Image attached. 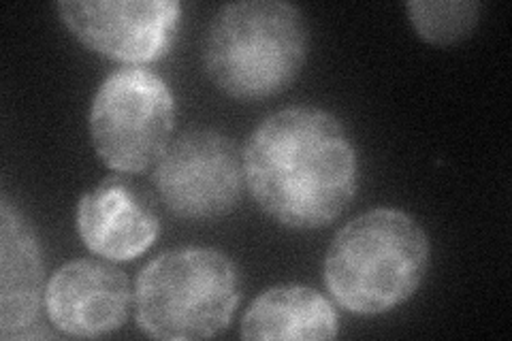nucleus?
<instances>
[{
    "mask_svg": "<svg viewBox=\"0 0 512 341\" xmlns=\"http://www.w3.org/2000/svg\"><path fill=\"white\" fill-rule=\"evenodd\" d=\"M175 124V101L154 71L124 67L94 94L90 137L103 165L137 175L156 167L167 152Z\"/></svg>",
    "mask_w": 512,
    "mask_h": 341,
    "instance_id": "obj_5",
    "label": "nucleus"
},
{
    "mask_svg": "<svg viewBox=\"0 0 512 341\" xmlns=\"http://www.w3.org/2000/svg\"><path fill=\"white\" fill-rule=\"evenodd\" d=\"M158 231L150 197L124 175L105 177L79 199L77 233L84 246L105 261H133L152 248Z\"/></svg>",
    "mask_w": 512,
    "mask_h": 341,
    "instance_id": "obj_9",
    "label": "nucleus"
},
{
    "mask_svg": "<svg viewBox=\"0 0 512 341\" xmlns=\"http://www.w3.org/2000/svg\"><path fill=\"white\" fill-rule=\"evenodd\" d=\"M56 9L86 47L128 67L163 58L182 20L175 0H64Z\"/></svg>",
    "mask_w": 512,
    "mask_h": 341,
    "instance_id": "obj_7",
    "label": "nucleus"
},
{
    "mask_svg": "<svg viewBox=\"0 0 512 341\" xmlns=\"http://www.w3.org/2000/svg\"><path fill=\"white\" fill-rule=\"evenodd\" d=\"M154 182L178 218L216 220L242 201L244 156L227 135L195 128L169 145L156 165Z\"/></svg>",
    "mask_w": 512,
    "mask_h": 341,
    "instance_id": "obj_6",
    "label": "nucleus"
},
{
    "mask_svg": "<svg viewBox=\"0 0 512 341\" xmlns=\"http://www.w3.org/2000/svg\"><path fill=\"white\" fill-rule=\"evenodd\" d=\"M308 58V26L297 5L242 0L214 15L205 37V71L237 101H261L293 84Z\"/></svg>",
    "mask_w": 512,
    "mask_h": 341,
    "instance_id": "obj_3",
    "label": "nucleus"
},
{
    "mask_svg": "<svg viewBox=\"0 0 512 341\" xmlns=\"http://www.w3.org/2000/svg\"><path fill=\"white\" fill-rule=\"evenodd\" d=\"M338 314L308 286L286 284L254 299L242 320L244 339H335Z\"/></svg>",
    "mask_w": 512,
    "mask_h": 341,
    "instance_id": "obj_11",
    "label": "nucleus"
},
{
    "mask_svg": "<svg viewBox=\"0 0 512 341\" xmlns=\"http://www.w3.org/2000/svg\"><path fill=\"white\" fill-rule=\"evenodd\" d=\"M410 22L423 41L431 45H453L472 35L483 3L472 0H414L406 5Z\"/></svg>",
    "mask_w": 512,
    "mask_h": 341,
    "instance_id": "obj_12",
    "label": "nucleus"
},
{
    "mask_svg": "<svg viewBox=\"0 0 512 341\" xmlns=\"http://www.w3.org/2000/svg\"><path fill=\"white\" fill-rule=\"evenodd\" d=\"M43 256L30 222L0 201V337H32L41 314Z\"/></svg>",
    "mask_w": 512,
    "mask_h": 341,
    "instance_id": "obj_10",
    "label": "nucleus"
},
{
    "mask_svg": "<svg viewBox=\"0 0 512 341\" xmlns=\"http://www.w3.org/2000/svg\"><path fill=\"white\" fill-rule=\"evenodd\" d=\"M242 156L252 199L286 229H323L355 199L357 154L346 128L325 109L271 113Z\"/></svg>",
    "mask_w": 512,
    "mask_h": 341,
    "instance_id": "obj_1",
    "label": "nucleus"
},
{
    "mask_svg": "<svg viewBox=\"0 0 512 341\" xmlns=\"http://www.w3.org/2000/svg\"><path fill=\"white\" fill-rule=\"evenodd\" d=\"M429 256V237L412 216L389 207L372 209L331 241L325 284L350 314H387L419 290Z\"/></svg>",
    "mask_w": 512,
    "mask_h": 341,
    "instance_id": "obj_2",
    "label": "nucleus"
},
{
    "mask_svg": "<svg viewBox=\"0 0 512 341\" xmlns=\"http://www.w3.org/2000/svg\"><path fill=\"white\" fill-rule=\"evenodd\" d=\"M43 303L60 333L94 339L118 331L126 322L131 286L118 267L79 258L52 275Z\"/></svg>",
    "mask_w": 512,
    "mask_h": 341,
    "instance_id": "obj_8",
    "label": "nucleus"
},
{
    "mask_svg": "<svg viewBox=\"0 0 512 341\" xmlns=\"http://www.w3.org/2000/svg\"><path fill=\"white\" fill-rule=\"evenodd\" d=\"M133 301L139 329L154 339H210L235 314L239 271L214 248L171 250L141 269Z\"/></svg>",
    "mask_w": 512,
    "mask_h": 341,
    "instance_id": "obj_4",
    "label": "nucleus"
}]
</instances>
